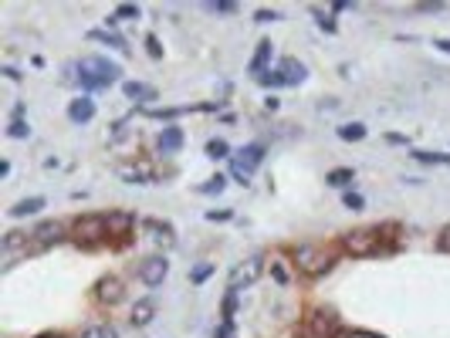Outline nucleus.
I'll return each mask as SVG.
<instances>
[{"label": "nucleus", "instance_id": "1", "mask_svg": "<svg viewBox=\"0 0 450 338\" xmlns=\"http://www.w3.org/2000/svg\"><path fill=\"white\" fill-rule=\"evenodd\" d=\"M78 71H81V85L85 88H108L115 78H122V68L115 61H108V58H99V54L85 58L78 65Z\"/></svg>", "mask_w": 450, "mask_h": 338}, {"label": "nucleus", "instance_id": "2", "mask_svg": "<svg viewBox=\"0 0 450 338\" xmlns=\"http://www.w3.org/2000/svg\"><path fill=\"white\" fill-rule=\"evenodd\" d=\"M294 264H298V271H305V274H328L332 267H335V257L325 251V247H315V244H298L294 247Z\"/></svg>", "mask_w": 450, "mask_h": 338}, {"label": "nucleus", "instance_id": "3", "mask_svg": "<svg viewBox=\"0 0 450 338\" xmlns=\"http://www.w3.org/2000/svg\"><path fill=\"white\" fill-rule=\"evenodd\" d=\"M379 240L383 237H379L376 227H356V230L342 234V247L352 257H372V254H379Z\"/></svg>", "mask_w": 450, "mask_h": 338}, {"label": "nucleus", "instance_id": "4", "mask_svg": "<svg viewBox=\"0 0 450 338\" xmlns=\"http://www.w3.org/2000/svg\"><path fill=\"white\" fill-rule=\"evenodd\" d=\"M72 237L78 244H99L108 237V223H106V213H92V217H78L75 227H72Z\"/></svg>", "mask_w": 450, "mask_h": 338}, {"label": "nucleus", "instance_id": "5", "mask_svg": "<svg viewBox=\"0 0 450 338\" xmlns=\"http://www.w3.org/2000/svg\"><path fill=\"white\" fill-rule=\"evenodd\" d=\"M265 274V257L261 254H251L247 260H240L238 267L231 271V278H227V287L231 291H240V287H251L258 278Z\"/></svg>", "mask_w": 450, "mask_h": 338}, {"label": "nucleus", "instance_id": "6", "mask_svg": "<svg viewBox=\"0 0 450 338\" xmlns=\"http://www.w3.org/2000/svg\"><path fill=\"white\" fill-rule=\"evenodd\" d=\"M305 332L312 338H335L342 332V325H339V318L332 312L315 308V312H308V318H305Z\"/></svg>", "mask_w": 450, "mask_h": 338}, {"label": "nucleus", "instance_id": "7", "mask_svg": "<svg viewBox=\"0 0 450 338\" xmlns=\"http://www.w3.org/2000/svg\"><path fill=\"white\" fill-rule=\"evenodd\" d=\"M92 294H95V301H99V305H119V301H122V294H126V281H122L119 274H106V278H99V281H95Z\"/></svg>", "mask_w": 450, "mask_h": 338}, {"label": "nucleus", "instance_id": "8", "mask_svg": "<svg viewBox=\"0 0 450 338\" xmlns=\"http://www.w3.org/2000/svg\"><path fill=\"white\" fill-rule=\"evenodd\" d=\"M166 274H169V260L162 254H153V257H146L139 264V281L146 287H159L166 281Z\"/></svg>", "mask_w": 450, "mask_h": 338}, {"label": "nucleus", "instance_id": "9", "mask_svg": "<svg viewBox=\"0 0 450 338\" xmlns=\"http://www.w3.org/2000/svg\"><path fill=\"white\" fill-rule=\"evenodd\" d=\"M142 230H146V237H149L153 244H159V247H173V244H176V230H173L169 223H162V220H142Z\"/></svg>", "mask_w": 450, "mask_h": 338}, {"label": "nucleus", "instance_id": "10", "mask_svg": "<svg viewBox=\"0 0 450 338\" xmlns=\"http://www.w3.org/2000/svg\"><path fill=\"white\" fill-rule=\"evenodd\" d=\"M61 237H65V227H61L58 220H44V223H38V227H34L31 240H34L38 247H54Z\"/></svg>", "mask_w": 450, "mask_h": 338}, {"label": "nucleus", "instance_id": "11", "mask_svg": "<svg viewBox=\"0 0 450 338\" xmlns=\"http://www.w3.org/2000/svg\"><path fill=\"white\" fill-rule=\"evenodd\" d=\"M106 223H108V237H129V230L135 227V213L115 210V213H106Z\"/></svg>", "mask_w": 450, "mask_h": 338}, {"label": "nucleus", "instance_id": "12", "mask_svg": "<svg viewBox=\"0 0 450 338\" xmlns=\"http://www.w3.org/2000/svg\"><path fill=\"white\" fill-rule=\"evenodd\" d=\"M278 71H281L285 85H301V81H305V75H308V68H305L298 58H285V61L278 65Z\"/></svg>", "mask_w": 450, "mask_h": 338}, {"label": "nucleus", "instance_id": "13", "mask_svg": "<svg viewBox=\"0 0 450 338\" xmlns=\"http://www.w3.org/2000/svg\"><path fill=\"white\" fill-rule=\"evenodd\" d=\"M68 119H72V122H81V126L92 122V119H95V102H92L88 95L75 99V102L68 105Z\"/></svg>", "mask_w": 450, "mask_h": 338}, {"label": "nucleus", "instance_id": "14", "mask_svg": "<svg viewBox=\"0 0 450 338\" xmlns=\"http://www.w3.org/2000/svg\"><path fill=\"white\" fill-rule=\"evenodd\" d=\"M119 176L126 183H149L156 180V173L149 169V166H142V162H126V166H119Z\"/></svg>", "mask_w": 450, "mask_h": 338}, {"label": "nucleus", "instance_id": "15", "mask_svg": "<svg viewBox=\"0 0 450 338\" xmlns=\"http://www.w3.org/2000/svg\"><path fill=\"white\" fill-rule=\"evenodd\" d=\"M156 146H159V153H176V149L183 146V129H176V126L162 129L156 139Z\"/></svg>", "mask_w": 450, "mask_h": 338}, {"label": "nucleus", "instance_id": "16", "mask_svg": "<svg viewBox=\"0 0 450 338\" xmlns=\"http://www.w3.org/2000/svg\"><path fill=\"white\" fill-rule=\"evenodd\" d=\"M44 210V196H27L21 203H14V207L7 210V217H14V220H21V217H31V213H41Z\"/></svg>", "mask_w": 450, "mask_h": 338}, {"label": "nucleus", "instance_id": "17", "mask_svg": "<svg viewBox=\"0 0 450 338\" xmlns=\"http://www.w3.org/2000/svg\"><path fill=\"white\" fill-rule=\"evenodd\" d=\"M153 318H156V305H153L149 298H142V301H135L133 305V325L135 328H146Z\"/></svg>", "mask_w": 450, "mask_h": 338}, {"label": "nucleus", "instance_id": "18", "mask_svg": "<svg viewBox=\"0 0 450 338\" xmlns=\"http://www.w3.org/2000/svg\"><path fill=\"white\" fill-rule=\"evenodd\" d=\"M122 92H126V99H133V102H149V99H156V88H153V85H142V81H126Z\"/></svg>", "mask_w": 450, "mask_h": 338}, {"label": "nucleus", "instance_id": "19", "mask_svg": "<svg viewBox=\"0 0 450 338\" xmlns=\"http://www.w3.org/2000/svg\"><path fill=\"white\" fill-rule=\"evenodd\" d=\"M271 51H274V44H271V41H261V44H258V51H254V58H251V75H258V78H261V75H265L267 68V61H271Z\"/></svg>", "mask_w": 450, "mask_h": 338}, {"label": "nucleus", "instance_id": "20", "mask_svg": "<svg viewBox=\"0 0 450 338\" xmlns=\"http://www.w3.org/2000/svg\"><path fill=\"white\" fill-rule=\"evenodd\" d=\"M261 159H265V146H261V142H251V146H244L238 153V162H244L247 169H258Z\"/></svg>", "mask_w": 450, "mask_h": 338}, {"label": "nucleus", "instance_id": "21", "mask_svg": "<svg viewBox=\"0 0 450 338\" xmlns=\"http://www.w3.org/2000/svg\"><path fill=\"white\" fill-rule=\"evenodd\" d=\"M92 41H99V44H108V48H115V51H126L129 44H126V37H119L115 31H92L88 34Z\"/></svg>", "mask_w": 450, "mask_h": 338}, {"label": "nucleus", "instance_id": "22", "mask_svg": "<svg viewBox=\"0 0 450 338\" xmlns=\"http://www.w3.org/2000/svg\"><path fill=\"white\" fill-rule=\"evenodd\" d=\"M339 139L342 142H362L366 139V126L362 122H345V126H339Z\"/></svg>", "mask_w": 450, "mask_h": 338}, {"label": "nucleus", "instance_id": "23", "mask_svg": "<svg viewBox=\"0 0 450 338\" xmlns=\"http://www.w3.org/2000/svg\"><path fill=\"white\" fill-rule=\"evenodd\" d=\"M417 162H424V166H450V156L447 153H424V149H417L413 153Z\"/></svg>", "mask_w": 450, "mask_h": 338}, {"label": "nucleus", "instance_id": "24", "mask_svg": "<svg viewBox=\"0 0 450 338\" xmlns=\"http://www.w3.org/2000/svg\"><path fill=\"white\" fill-rule=\"evenodd\" d=\"M231 176L240 183V186H247L251 183V176H254V169H247L244 162H238V159H231Z\"/></svg>", "mask_w": 450, "mask_h": 338}, {"label": "nucleus", "instance_id": "25", "mask_svg": "<svg viewBox=\"0 0 450 338\" xmlns=\"http://www.w3.org/2000/svg\"><path fill=\"white\" fill-rule=\"evenodd\" d=\"M81 338H119V332L112 325H92V328H85Z\"/></svg>", "mask_w": 450, "mask_h": 338}, {"label": "nucleus", "instance_id": "26", "mask_svg": "<svg viewBox=\"0 0 450 338\" xmlns=\"http://www.w3.org/2000/svg\"><path fill=\"white\" fill-rule=\"evenodd\" d=\"M325 180H328V186H342V183H352V180H356V173H352V169H332Z\"/></svg>", "mask_w": 450, "mask_h": 338}, {"label": "nucleus", "instance_id": "27", "mask_svg": "<svg viewBox=\"0 0 450 338\" xmlns=\"http://www.w3.org/2000/svg\"><path fill=\"white\" fill-rule=\"evenodd\" d=\"M224 189H227V176H220V173L210 176V180L200 186V193H224Z\"/></svg>", "mask_w": 450, "mask_h": 338}, {"label": "nucleus", "instance_id": "28", "mask_svg": "<svg viewBox=\"0 0 450 338\" xmlns=\"http://www.w3.org/2000/svg\"><path fill=\"white\" fill-rule=\"evenodd\" d=\"M7 135H10V139H27V135H31V126H27L24 119H14V122L7 126Z\"/></svg>", "mask_w": 450, "mask_h": 338}, {"label": "nucleus", "instance_id": "29", "mask_svg": "<svg viewBox=\"0 0 450 338\" xmlns=\"http://www.w3.org/2000/svg\"><path fill=\"white\" fill-rule=\"evenodd\" d=\"M227 153H231V146H227L224 139H210V142H207V156H213V159H224V156H227Z\"/></svg>", "mask_w": 450, "mask_h": 338}, {"label": "nucleus", "instance_id": "30", "mask_svg": "<svg viewBox=\"0 0 450 338\" xmlns=\"http://www.w3.org/2000/svg\"><path fill=\"white\" fill-rule=\"evenodd\" d=\"M261 85H265V88H281V85H285V78H281V71H265V75H261Z\"/></svg>", "mask_w": 450, "mask_h": 338}, {"label": "nucleus", "instance_id": "31", "mask_svg": "<svg viewBox=\"0 0 450 338\" xmlns=\"http://www.w3.org/2000/svg\"><path fill=\"white\" fill-rule=\"evenodd\" d=\"M24 240H27V237L21 234V230H10V234L3 237V251H14V247H21Z\"/></svg>", "mask_w": 450, "mask_h": 338}, {"label": "nucleus", "instance_id": "32", "mask_svg": "<svg viewBox=\"0 0 450 338\" xmlns=\"http://www.w3.org/2000/svg\"><path fill=\"white\" fill-rule=\"evenodd\" d=\"M342 203H345L349 210H362V207H366V200H362L359 193H345V196H342Z\"/></svg>", "mask_w": 450, "mask_h": 338}, {"label": "nucleus", "instance_id": "33", "mask_svg": "<svg viewBox=\"0 0 450 338\" xmlns=\"http://www.w3.org/2000/svg\"><path fill=\"white\" fill-rule=\"evenodd\" d=\"M115 17H139V7H135V3H119V7H115Z\"/></svg>", "mask_w": 450, "mask_h": 338}, {"label": "nucleus", "instance_id": "34", "mask_svg": "<svg viewBox=\"0 0 450 338\" xmlns=\"http://www.w3.org/2000/svg\"><path fill=\"white\" fill-rule=\"evenodd\" d=\"M271 274H274V281H278V285H288V271H285V264H278V260H274V264H271Z\"/></svg>", "mask_w": 450, "mask_h": 338}, {"label": "nucleus", "instance_id": "35", "mask_svg": "<svg viewBox=\"0 0 450 338\" xmlns=\"http://www.w3.org/2000/svg\"><path fill=\"white\" fill-rule=\"evenodd\" d=\"M210 274H213V267H210V264H200V267L193 271V281H197V285H203V281H207Z\"/></svg>", "mask_w": 450, "mask_h": 338}, {"label": "nucleus", "instance_id": "36", "mask_svg": "<svg viewBox=\"0 0 450 338\" xmlns=\"http://www.w3.org/2000/svg\"><path fill=\"white\" fill-rule=\"evenodd\" d=\"M231 217H234V210H210V213H207V220H213V223H217V220H220V223H227Z\"/></svg>", "mask_w": 450, "mask_h": 338}, {"label": "nucleus", "instance_id": "37", "mask_svg": "<svg viewBox=\"0 0 450 338\" xmlns=\"http://www.w3.org/2000/svg\"><path fill=\"white\" fill-rule=\"evenodd\" d=\"M312 14H315V17H318V27H322V31H328V34H335V21H328V17H322V10H312Z\"/></svg>", "mask_w": 450, "mask_h": 338}, {"label": "nucleus", "instance_id": "38", "mask_svg": "<svg viewBox=\"0 0 450 338\" xmlns=\"http://www.w3.org/2000/svg\"><path fill=\"white\" fill-rule=\"evenodd\" d=\"M210 10H217V14H234L238 3H227V0H224V3H210Z\"/></svg>", "mask_w": 450, "mask_h": 338}, {"label": "nucleus", "instance_id": "39", "mask_svg": "<svg viewBox=\"0 0 450 338\" xmlns=\"http://www.w3.org/2000/svg\"><path fill=\"white\" fill-rule=\"evenodd\" d=\"M345 338H383V335H376V332H366V328H352V332H345Z\"/></svg>", "mask_w": 450, "mask_h": 338}, {"label": "nucleus", "instance_id": "40", "mask_svg": "<svg viewBox=\"0 0 450 338\" xmlns=\"http://www.w3.org/2000/svg\"><path fill=\"white\" fill-rule=\"evenodd\" d=\"M146 48H149V54H153V58H162V48H159V41L153 37V34L146 37Z\"/></svg>", "mask_w": 450, "mask_h": 338}, {"label": "nucleus", "instance_id": "41", "mask_svg": "<svg viewBox=\"0 0 450 338\" xmlns=\"http://www.w3.org/2000/svg\"><path fill=\"white\" fill-rule=\"evenodd\" d=\"M440 251H450V223L440 230Z\"/></svg>", "mask_w": 450, "mask_h": 338}, {"label": "nucleus", "instance_id": "42", "mask_svg": "<svg viewBox=\"0 0 450 338\" xmlns=\"http://www.w3.org/2000/svg\"><path fill=\"white\" fill-rule=\"evenodd\" d=\"M433 48H437V51H444V54H450V37H437V41H433Z\"/></svg>", "mask_w": 450, "mask_h": 338}, {"label": "nucleus", "instance_id": "43", "mask_svg": "<svg viewBox=\"0 0 450 338\" xmlns=\"http://www.w3.org/2000/svg\"><path fill=\"white\" fill-rule=\"evenodd\" d=\"M258 21H278V14L274 10H258Z\"/></svg>", "mask_w": 450, "mask_h": 338}, {"label": "nucleus", "instance_id": "44", "mask_svg": "<svg viewBox=\"0 0 450 338\" xmlns=\"http://www.w3.org/2000/svg\"><path fill=\"white\" fill-rule=\"evenodd\" d=\"M217 338H234L231 335V325H227V328H217Z\"/></svg>", "mask_w": 450, "mask_h": 338}, {"label": "nucleus", "instance_id": "45", "mask_svg": "<svg viewBox=\"0 0 450 338\" xmlns=\"http://www.w3.org/2000/svg\"><path fill=\"white\" fill-rule=\"evenodd\" d=\"M38 338H65V335H54V332H44V335H38Z\"/></svg>", "mask_w": 450, "mask_h": 338}]
</instances>
